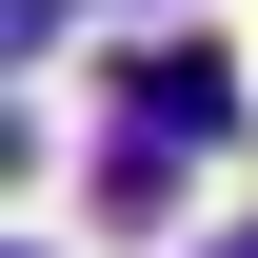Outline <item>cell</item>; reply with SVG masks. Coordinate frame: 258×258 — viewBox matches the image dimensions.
Segmentation results:
<instances>
[{"mask_svg": "<svg viewBox=\"0 0 258 258\" xmlns=\"http://www.w3.org/2000/svg\"><path fill=\"white\" fill-rule=\"evenodd\" d=\"M199 258H258V219H238V238H199Z\"/></svg>", "mask_w": 258, "mask_h": 258, "instance_id": "obj_2", "label": "cell"}, {"mask_svg": "<svg viewBox=\"0 0 258 258\" xmlns=\"http://www.w3.org/2000/svg\"><path fill=\"white\" fill-rule=\"evenodd\" d=\"M119 99H139V139H238V60L219 40H139Z\"/></svg>", "mask_w": 258, "mask_h": 258, "instance_id": "obj_1", "label": "cell"}]
</instances>
